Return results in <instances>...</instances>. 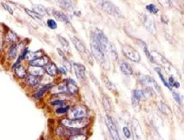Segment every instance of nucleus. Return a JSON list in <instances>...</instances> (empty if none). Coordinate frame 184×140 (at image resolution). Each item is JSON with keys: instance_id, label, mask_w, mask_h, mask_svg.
Here are the masks:
<instances>
[{"instance_id": "14", "label": "nucleus", "mask_w": 184, "mask_h": 140, "mask_svg": "<svg viewBox=\"0 0 184 140\" xmlns=\"http://www.w3.org/2000/svg\"><path fill=\"white\" fill-rule=\"evenodd\" d=\"M120 68L123 74L126 75H131L133 74V69L126 62L123 61L120 64Z\"/></svg>"}, {"instance_id": "39", "label": "nucleus", "mask_w": 184, "mask_h": 140, "mask_svg": "<svg viewBox=\"0 0 184 140\" xmlns=\"http://www.w3.org/2000/svg\"><path fill=\"white\" fill-rule=\"evenodd\" d=\"M172 97H173L174 99L176 100L179 104H181V96L179 94H178L177 93H176V92H173L172 93Z\"/></svg>"}, {"instance_id": "36", "label": "nucleus", "mask_w": 184, "mask_h": 140, "mask_svg": "<svg viewBox=\"0 0 184 140\" xmlns=\"http://www.w3.org/2000/svg\"><path fill=\"white\" fill-rule=\"evenodd\" d=\"M144 53H145V55H146V56H147V58H149V60L151 62H154V58H153V57L152 56V55H151V54L149 53V50H148V48H147V46H146L145 45L144 47Z\"/></svg>"}, {"instance_id": "37", "label": "nucleus", "mask_w": 184, "mask_h": 140, "mask_svg": "<svg viewBox=\"0 0 184 140\" xmlns=\"http://www.w3.org/2000/svg\"><path fill=\"white\" fill-rule=\"evenodd\" d=\"M2 7H3V8L4 9V10L5 11H7L10 14H11V15H13V14H14V12H13V10H12V7L9 5V4H7V3H4V2H2Z\"/></svg>"}, {"instance_id": "2", "label": "nucleus", "mask_w": 184, "mask_h": 140, "mask_svg": "<svg viewBox=\"0 0 184 140\" xmlns=\"http://www.w3.org/2000/svg\"><path fill=\"white\" fill-rule=\"evenodd\" d=\"M91 49H92V53L94 55L95 58L99 62H100L101 63L105 64V61H106L105 56H104L105 53L102 51V49L100 47L98 43L96 41L94 38H93L92 39Z\"/></svg>"}, {"instance_id": "30", "label": "nucleus", "mask_w": 184, "mask_h": 140, "mask_svg": "<svg viewBox=\"0 0 184 140\" xmlns=\"http://www.w3.org/2000/svg\"><path fill=\"white\" fill-rule=\"evenodd\" d=\"M59 40L60 41V42L61 43L62 46L63 47V48H64V49L66 50H69V42L68 41L66 40L65 38L61 37V36H59Z\"/></svg>"}, {"instance_id": "27", "label": "nucleus", "mask_w": 184, "mask_h": 140, "mask_svg": "<svg viewBox=\"0 0 184 140\" xmlns=\"http://www.w3.org/2000/svg\"><path fill=\"white\" fill-rule=\"evenodd\" d=\"M42 56L41 55V53L39 52H35V53H30L28 55L27 57H26V60H28L33 61L38 58H40Z\"/></svg>"}, {"instance_id": "11", "label": "nucleus", "mask_w": 184, "mask_h": 140, "mask_svg": "<svg viewBox=\"0 0 184 140\" xmlns=\"http://www.w3.org/2000/svg\"><path fill=\"white\" fill-rule=\"evenodd\" d=\"M70 39L73 42V43L74 45L76 48L79 52H80L81 53H84L85 52V48L82 41H81L78 38L73 36H70Z\"/></svg>"}, {"instance_id": "8", "label": "nucleus", "mask_w": 184, "mask_h": 140, "mask_svg": "<svg viewBox=\"0 0 184 140\" xmlns=\"http://www.w3.org/2000/svg\"><path fill=\"white\" fill-rule=\"evenodd\" d=\"M71 115L73 119L83 118L87 115V111L85 107L79 106L73 108L71 111Z\"/></svg>"}, {"instance_id": "4", "label": "nucleus", "mask_w": 184, "mask_h": 140, "mask_svg": "<svg viewBox=\"0 0 184 140\" xmlns=\"http://www.w3.org/2000/svg\"><path fill=\"white\" fill-rule=\"evenodd\" d=\"M122 51L124 55L130 60L139 62L141 60L139 53L133 47L129 45H124L123 46Z\"/></svg>"}, {"instance_id": "42", "label": "nucleus", "mask_w": 184, "mask_h": 140, "mask_svg": "<svg viewBox=\"0 0 184 140\" xmlns=\"http://www.w3.org/2000/svg\"><path fill=\"white\" fill-rule=\"evenodd\" d=\"M58 70L60 73H61V74L63 75H66V73H67V71H66V69L64 67H63V66H60L59 69H58Z\"/></svg>"}, {"instance_id": "43", "label": "nucleus", "mask_w": 184, "mask_h": 140, "mask_svg": "<svg viewBox=\"0 0 184 140\" xmlns=\"http://www.w3.org/2000/svg\"><path fill=\"white\" fill-rule=\"evenodd\" d=\"M57 51H58V53H59V55L61 56V57L63 58V60H64L65 61L67 60H66V56H64V53H63V52L61 51L60 49H59V48H57Z\"/></svg>"}, {"instance_id": "12", "label": "nucleus", "mask_w": 184, "mask_h": 140, "mask_svg": "<svg viewBox=\"0 0 184 140\" xmlns=\"http://www.w3.org/2000/svg\"><path fill=\"white\" fill-rule=\"evenodd\" d=\"M68 93L74 94L78 92V88L76 86V82L73 79H69V81L66 83Z\"/></svg>"}, {"instance_id": "38", "label": "nucleus", "mask_w": 184, "mask_h": 140, "mask_svg": "<svg viewBox=\"0 0 184 140\" xmlns=\"http://www.w3.org/2000/svg\"><path fill=\"white\" fill-rule=\"evenodd\" d=\"M29 53H30V51L28 49V48H25L21 55V60H26V57Z\"/></svg>"}, {"instance_id": "35", "label": "nucleus", "mask_w": 184, "mask_h": 140, "mask_svg": "<svg viewBox=\"0 0 184 140\" xmlns=\"http://www.w3.org/2000/svg\"><path fill=\"white\" fill-rule=\"evenodd\" d=\"M69 109V106H65L59 108L58 109L56 110V113L58 114H63L66 113Z\"/></svg>"}, {"instance_id": "18", "label": "nucleus", "mask_w": 184, "mask_h": 140, "mask_svg": "<svg viewBox=\"0 0 184 140\" xmlns=\"http://www.w3.org/2000/svg\"><path fill=\"white\" fill-rule=\"evenodd\" d=\"M17 51H18V46L17 44L14 43L12 44L9 48L8 52H7V55L8 58L11 60H14L16 58L17 54Z\"/></svg>"}, {"instance_id": "41", "label": "nucleus", "mask_w": 184, "mask_h": 140, "mask_svg": "<svg viewBox=\"0 0 184 140\" xmlns=\"http://www.w3.org/2000/svg\"><path fill=\"white\" fill-rule=\"evenodd\" d=\"M51 104H52V105H58V106L59 105V106H63V105H65V102H64V101H63V100H54V101L52 102Z\"/></svg>"}, {"instance_id": "17", "label": "nucleus", "mask_w": 184, "mask_h": 140, "mask_svg": "<svg viewBox=\"0 0 184 140\" xmlns=\"http://www.w3.org/2000/svg\"><path fill=\"white\" fill-rule=\"evenodd\" d=\"M14 70L16 75L19 78L24 79L27 77V71L26 69L21 64L19 65L17 67H16Z\"/></svg>"}, {"instance_id": "7", "label": "nucleus", "mask_w": 184, "mask_h": 140, "mask_svg": "<svg viewBox=\"0 0 184 140\" xmlns=\"http://www.w3.org/2000/svg\"><path fill=\"white\" fill-rule=\"evenodd\" d=\"M152 93V91L149 89L144 90H134L133 91L132 96L136 98L138 100H145L148 99Z\"/></svg>"}, {"instance_id": "34", "label": "nucleus", "mask_w": 184, "mask_h": 140, "mask_svg": "<svg viewBox=\"0 0 184 140\" xmlns=\"http://www.w3.org/2000/svg\"><path fill=\"white\" fill-rule=\"evenodd\" d=\"M69 140H86V137L85 135L79 133L71 136L69 138Z\"/></svg>"}, {"instance_id": "6", "label": "nucleus", "mask_w": 184, "mask_h": 140, "mask_svg": "<svg viewBox=\"0 0 184 140\" xmlns=\"http://www.w3.org/2000/svg\"><path fill=\"white\" fill-rule=\"evenodd\" d=\"M100 5L103 11H104L105 12H106L109 14L117 15L119 14V9L111 2L103 1L101 2Z\"/></svg>"}, {"instance_id": "10", "label": "nucleus", "mask_w": 184, "mask_h": 140, "mask_svg": "<svg viewBox=\"0 0 184 140\" xmlns=\"http://www.w3.org/2000/svg\"><path fill=\"white\" fill-rule=\"evenodd\" d=\"M76 75L78 79L82 80L85 77V67L81 63H74L73 64Z\"/></svg>"}, {"instance_id": "24", "label": "nucleus", "mask_w": 184, "mask_h": 140, "mask_svg": "<svg viewBox=\"0 0 184 140\" xmlns=\"http://www.w3.org/2000/svg\"><path fill=\"white\" fill-rule=\"evenodd\" d=\"M24 10L26 12V13L30 17H31L32 19H33L34 20H36V21H42V17H41V16H40L39 14H38L34 11L30 10V9H27V8H25Z\"/></svg>"}, {"instance_id": "23", "label": "nucleus", "mask_w": 184, "mask_h": 140, "mask_svg": "<svg viewBox=\"0 0 184 140\" xmlns=\"http://www.w3.org/2000/svg\"><path fill=\"white\" fill-rule=\"evenodd\" d=\"M60 6L61 7L68 10V11H72L74 9V6L73 4L72 3L71 1H57Z\"/></svg>"}, {"instance_id": "19", "label": "nucleus", "mask_w": 184, "mask_h": 140, "mask_svg": "<svg viewBox=\"0 0 184 140\" xmlns=\"http://www.w3.org/2000/svg\"><path fill=\"white\" fill-rule=\"evenodd\" d=\"M54 17H55V19L60 21L64 22V23L69 22V18H68V16L61 11H55L54 12Z\"/></svg>"}, {"instance_id": "1", "label": "nucleus", "mask_w": 184, "mask_h": 140, "mask_svg": "<svg viewBox=\"0 0 184 140\" xmlns=\"http://www.w3.org/2000/svg\"><path fill=\"white\" fill-rule=\"evenodd\" d=\"M88 123L89 120L85 118L73 120L64 119L61 121V124L63 126L73 129H79L85 127L88 124Z\"/></svg>"}, {"instance_id": "22", "label": "nucleus", "mask_w": 184, "mask_h": 140, "mask_svg": "<svg viewBox=\"0 0 184 140\" xmlns=\"http://www.w3.org/2000/svg\"><path fill=\"white\" fill-rule=\"evenodd\" d=\"M133 130L134 136L137 138V140L138 138H140L141 137V130L139 122L136 120H134L133 121Z\"/></svg>"}, {"instance_id": "29", "label": "nucleus", "mask_w": 184, "mask_h": 140, "mask_svg": "<svg viewBox=\"0 0 184 140\" xmlns=\"http://www.w3.org/2000/svg\"><path fill=\"white\" fill-rule=\"evenodd\" d=\"M155 70L157 71V74H158V75H159L160 79L162 81V82L163 83L164 86H166V87H167V88H169V89H171V88L169 87V84H168V83H167V82L166 81V80L164 79L163 75V74H162V72H161V69H160V68H155Z\"/></svg>"}, {"instance_id": "3", "label": "nucleus", "mask_w": 184, "mask_h": 140, "mask_svg": "<svg viewBox=\"0 0 184 140\" xmlns=\"http://www.w3.org/2000/svg\"><path fill=\"white\" fill-rule=\"evenodd\" d=\"M140 81L142 84L147 87V89H149L152 91H156L157 93L160 91V88L159 85L153 78L149 76L142 75L140 77Z\"/></svg>"}, {"instance_id": "20", "label": "nucleus", "mask_w": 184, "mask_h": 140, "mask_svg": "<svg viewBox=\"0 0 184 140\" xmlns=\"http://www.w3.org/2000/svg\"><path fill=\"white\" fill-rule=\"evenodd\" d=\"M33 9L35 12H36L38 14H39L41 16H46L47 14V10L41 4H34Z\"/></svg>"}, {"instance_id": "31", "label": "nucleus", "mask_w": 184, "mask_h": 140, "mask_svg": "<svg viewBox=\"0 0 184 140\" xmlns=\"http://www.w3.org/2000/svg\"><path fill=\"white\" fill-rule=\"evenodd\" d=\"M168 84L169 86V87H175L176 88H179L180 86V84L179 82H177V81H176V80L171 76L169 77V83H168Z\"/></svg>"}, {"instance_id": "32", "label": "nucleus", "mask_w": 184, "mask_h": 140, "mask_svg": "<svg viewBox=\"0 0 184 140\" xmlns=\"http://www.w3.org/2000/svg\"><path fill=\"white\" fill-rule=\"evenodd\" d=\"M47 25L52 29H55L57 28V23H56V21L53 19H51L47 20Z\"/></svg>"}, {"instance_id": "9", "label": "nucleus", "mask_w": 184, "mask_h": 140, "mask_svg": "<svg viewBox=\"0 0 184 140\" xmlns=\"http://www.w3.org/2000/svg\"><path fill=\"white\" fill-rule=\"evenodd\" d=\"M49 63V58L47 56H42L40 58H38L35 60L30 61L29 62V65L33 67H42L46 66Z\"/></svg>"}, {"instance_id": "33", "label": "nucleus", "mask_w": 184, "mask_h": 140, "mask_svg": "<svg viewBox=\"0 0 184 140\" xmlns=\"http://www.w3.org/2000/svg\"><path fill=\"white\" fill-rule=\"evenodd\" d=\"M104 83H105V84L106 85L107 88L112 91V92H114V91H116V88L115 87V86L109 81L108 79H106V80H104Z\"/></svg>"}, {"instance_id": "40", "label": "nucleus", "mask_w": 184, "mask_h": 140, "mask_svg": "<svg viewBox=\"0 0 184 140\" xmlns=\"http://www.w3.org/2000/svg\"><path fill=\"white\" fill-rule=\"evenodd\" d=\"M123 133L125 135V136L127 138H130L131 137V132L129 130V129H128V127H124L123 128Z\"/></svg>"}, {"instance_id": "15", "label": "nucleus", "mask_w": 184, "mask_h": 140, "mask_svg": "<svg viewBox=\"0 0 184 140\" xmlns=\"http://www.w3.org/2000/svg\"><path fill=\"white\" fill-rule=\"evenodd\" d=\"M41 79L38 76H35L33 75H29L26 77V83L31 86H35L38 84Z\"/></svg>"}, {"instance_id": "5", "label": "nucleus", "mask_w": 184, "mask_h": 140, "mask_svg": "<svg viewBox=\"0 0 184 140\" xmlns=\"http://www.w3.org/2000/svg\"><path fill=\"white\" fill-rule=\"evenodd\" d=\"M104 122L109 129L111 136L113 140H120L117 127L114 123L112 119L109 115H106L104 118Z\"/></svg>"}, {"instance_id": "28", "label": "nucleus", "mask_w": 184, "mask_h": 140, "mask_svg": "<svg viewBox=\"0 0 184 140\" xmlns=\"http://www.w3.org/2000/svg\"><path fill=\"white\" fill-rule=\"evenodd\" d=\"M146 9L150 13H152V14H157L159 11V9L153 4H150L147 5V6H146Z\"/></svg>"}, {"instance_id": "16", "label": "nucleus", "mask_w": 184, "mask_h": 140, "mask_svg": "<svg viewBox=\"0 0 184 140\" xmlns=\"http://www.w3.org/2000/svg\"><path fill=\"white\" fill-rule=\"evenodd\" d=\"M45 71L51 76H54L57 74L58 69L55 64L52 62H49L45 66Z\"/></svg>"}, {"instance_id": "25", "label": "nucleus", "mask_w": 184, "mask_h": 140, "mask_svg": "<svg viewBox=\"0 0 184 140\" xmlns=\"http://www.w3.org/2000/svg\"><path fill=\"white\" fill-rule=\"evenodd\" d=\"M145 25L147 27V28L152 31L153 30L155 29V26H154V23L153 21V19H152L149 16H146L145 18V21H144Z\"/></svg>"}, {"instance_id": "13", "label": "nucleus", "mask_w": 184, "mask_h": 140, "mask_svg": "<svg viewBox=\"0 0 184 140\" xmlns=\"http://www.w3.org/2000/svg\"><path fill=\"white\" fill-rule=\"evenodd\" d=\"M28 72L30 74V75L40 77L41 75H43L45 74V69L42 67L30 66L28 68Z\"/></svg>"}, {"instance_id": "26", "label": "nucleus", "mask_w": 184, "mask_h": 140, "mask_svg": "<svg viewBox=\"0 0 184 140\" xmlns=\"http://www.w3.org/2000/svg\"><path fill=\"white\" fill-rule=\"evenodd\" d=\"M6 40L9 42H11V43H14L18 40V37L14 32L10 31L7 34Z\"/></svg>"}, {"instance_id": "21", "label": "nucleus", "mask_w": 184, "mask_h": 140, "mask_svg": "<svg viewBox=\"0 0 184 140\" xmlns=\"http://www.w3.org/2000/svg\"><path fill=\"white\" fill-rule=\"evenodd\" d=\"M53 85L52 84H49L45 85V86L42 87L41 89H40L35 94V97L36 99H40L41 97L45 94V92H47L49 89L52 88Z\"/></svg>"}]
</instances>
